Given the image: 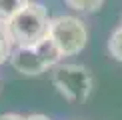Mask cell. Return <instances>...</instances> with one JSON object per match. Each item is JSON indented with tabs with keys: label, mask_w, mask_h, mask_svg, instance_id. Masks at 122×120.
<instances>
[{
	"label": "cell",
	"mask_w": 122,
	"mask_h": 120,
	"mask_svg": "<svg viewBox=\"0 0 122 120\" xmlns=\"http://www.w3.org/2000/svg\"><path fill=\"white\" fill-rule=\"evenodd\" d=\"M10 64L16 72L24 74V76H38L46 70V62L40 58L36 48H16L10 52Z\"/></svg>",
	"instance_id": "cell-4"
},
{
	"label": "cell",
	"mask_w": 122,
	"mask_h": 120,
	"mask_svg": "<svg viewBox=\"0 0 122 120\" xmlns=\"http://www.w3.org/2000/svg\"><path fill=\"white\" fill-rule=\"evenodd\" d=\"M24 120H50V118L44 116V114H30V116H26Z\"/></svg>",
	"instance_id": "cell-11"
},
{
	"label": "cell",
	"mask_w": 122,
	"mask_h": 120,
	"mask_svg": "<svg viewBox=\"0 0 122 120\" xmlns=\"http://www.w3.org/2000/svg\"><path fill=\"white\" fill-rule=\"evenodd\" d=\"M38 50V54H40V58L46 62V66L50 68V66H54V64L58 62L60 58H62V52H60V48L56 46V42H54L52 38H44L42 42H38L36 46H34Z\"/></svg>",
	"instance_id": "cell-5"
},
{
	"label": "cell",
	"mask_w": 122,
	"mask_h": 120,
	"mask_svg": "<svg viewBox=\"0 0 122 120\" xmlns=\"http://www.w3.org/2000/svg\"><path fill=\"white\" fill-rule=\"evenodd\" d=\"M0 120H24V116H20V114H2Z\"/></svg>",
	"instance_id": "cell-10"
},
{
	"label": "cell",
	"mask_w": 122,
	"mask_h": 120,
	"mask_svg": "<svg viewBox=\"0 0 122 120\" xmlns=\"http://www.w3.org/2000/svg\"><path fill=\"white\" fill-rule=\"evenodd\" d=\"M52 84L70 102H84L94 90V78L90 70L80 64H60L52 72Z\"/></svg>",
	"instance_id": "cell-2"
},
{
	"label": "cell",
	"mask_w": 122,
	"mask_h": 120,
	"mask_svg": "<svg viewBox=\"0 0 122 120\" xmlns=\"http://www.w3.org/2000/svg\"><path fill=\"white\" fill-rule=\"evenodd\" d=\"M72 10H78V12H96L100 6H102L104 0H64Z\"/></svg>",
	"instance_id": "cell-7"
},
{
	"label": "cell",
	"mask_w": 122,
	"mask_h": 120,
	"mask_svg": "<svg viewBox=\"0 0 122 120\" xmlns=\"http://www.w3.org/2000/svg\"><path fill=\"white\" fill-rule=\"evenodd\" d=\"M28 4V0H0V24H6Z\"/></svg>",
	"instance_id": "cell-6"
},
{
	"label": "cell",
	"mask_w": 122,
	"mask_h": 120,
	"mask_svg": "<svg viewBox=\"0 0 122 120\" xmlns=\"http://www.w3.org/2000/svg\"><path fill=\"white\" fill-rule=\"evenodd\" d=\"M48 36L56 42L62 56H72V54H78L86 46L88 32H86V26L80 18L58 16L50 22Z\"/></svg>",
	"instance_id": "cell-3"
},
{
	"label": "cell",
	"mask_w": 122,
	"mask_h": 120,
	"mask_svg": "<svg viewBox=\"0 0 122 120\" xmlns=\"http://www.w3.org/2000/svg\"><path fill=\"white\" fill-rule=\"evenodd\" d=\"M50 22L52 20L48 16V10L42 4L30 2L14 18H10L4 28L10 42H14L18 48H32L44 38H48Z\"/></svg>",
	"instance_id": "cell-1"
},
{
	"label": "cell",
	"mask_w": 122,
	"mask_h": 120,
	"mask_svg": "<svg viewBox=\"0 0 122 120\" xmlns=\"http://www.w3.org/2000/svg\"><path fill=\"white\" fill-rule=\"evenodd\" d=\"M108 52H110V56L114 60L122 62V28L112 32V36L108 40Z\"/></svg>",
	"instance_id": "cell-8"
},
{
	"label": "cell",
	"mask_w": 122,
	"mask_h": 120,
	"mask_svg": "<svg viewBox=\"0 0 122 120\" xmlns=\"http://www.w3.org/2000/svg\"><path fill=\"white\" fill-rule=\"evenodd\" d=\"M10 58V38L6 34V28L0 24V64Z\"/></svg>",
	"instance_id": "cell-9"
}]
</instances>
